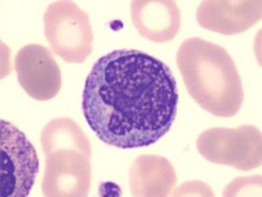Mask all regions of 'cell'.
<instances>
[{
  "instance_id": "6da1fadb",
  "label": "cell",
  "mask_w": 262,
  "mask_h": 197,
  "mask_svg": "<svg viewBox=\"0 0 262 197\" xmlns=\"http://www.w3.org/2000/svg\"><path fill=\"white\" fill-rule=\"evenodd\" d=\"M81 109L104 144L139 149L156 144L177 116L179 91L172 70L138 49L98 58L84 84Z\"/></svg>"
},
{
  "instance_id": "7a4b0ae2",
  "label": "cell",
  "mask_w": 262,
  "mask_h": 197,
  "mask_svg": "<svg viewBox=\"0 0 262 197\" xmlns=\"http://www.w3.org/2000/svg\"><path fill=\"white\" fill-rule=\"evenodd\" d=\"M180 70L189 95L206 112L233 117L244 102L240 74L232 57L221 45L191 37L177 51Z\"/></svg>"
},
{
  "instance_id": "3957f363",
  "label": "cell",
  "mask_w": 262,
  "mask_h": 197,
  "mask_svg": "<svg viewBox=\"0 0 262 197\" xmlns=\"http://www.w3.org/2000/svg\"><path fill=\"white\" fill-rule=\"evenodd\" d=\"M45 36L51 50L67 63H83L93 50L90 16L71 0H58L43 15Z\"/></svg>"
},
{
  "instance_id": "277c9868",
  "label": "cell",
  "mask_w": 262,
  "mask_h": 197,
  "mask_svg": "<svg viewBox=\"0 0 262 197\" xmlns=\"http://www.w3.org/2000/svg\"><path fill=\"white\" fill-rule=\"evenodd\" d=\"M39 172L37 151L13 124L0 121V196L28 197Z\"/></svg>"
},
{
  "instance_id": "5b68a950",
  "label": "cell",
  "mask_w": 262,
  "mask_h": 197,
  "mask_svg": "<svg viewBox=\"0 0 262 197\" xmlns=\"http://www.w3.org/2000/svg\"><path fill=\"white\" fill-rule=\"evenodd\" d=\"M196 150L214 164L238 171L256 170L262 162L261 130L253 125L209 129L196 140Z\"/></svg>"
},
{
  "instance_id": "8992f818",
  "label": "cell",
  "mask_w": 262,
  "mask_h": 197,
  "mask_svg": "<svg viewBox=\"0 0 262 197\" xmlns=\"http://www.w3.org/2000/svg\"><path fill=\"white\" fill-rule=\"evenodd\" d=\"M42 193L46 197H84L91 188V158L76 150H57L45 156Z\"/></svg>"
},
{
  "instance_id": "52a82bcc",
  "label": "cell",
  "mask_w": 262,
  "mask_h": 197,
  "mask_svg": "<svg viewBox=\"0 0 262 197\" xmlns=\"http://www.w3.org/2000/svg\"><path fill=\"white\" fill-rule=\"evenodd\" d=\"M15 70L21 88L37 102H48L59 93L62 72L45 46H23L15 57Z\"/></svg>"
},
{
  "instance_id": "ba28073f",
  "label": "cell",
  "mask_w": 262,
  "mask_h": 197,
  "mask_svg": "<svg viewBox=\"0 0 262 197\" xmlns=\"http://www.w3.org/2000/svg\"><path fill=\"white\" fill-rule=\"evenodd\" d=\"M261 17V0H205L196 9V23L203 29L224 36L245 32Z\"/></svg>"
},
{
  "instance_id": "9c48e42d",
  "label": "cell",
  "mask_w": 262,
  "mask_h": 197,
  "mask_svg": "<svg viewBox=\"0 0 262 197\" xmlns=\"http://www.w3.org/2000/svg\"><path fill=\"white\" fill-rule=\"evenodd\" d=\"M131 20L139 34L152 42L172 41L181 27V12L174 0H133Z\"/></svg>"
},
{
  "instance_id": "30bf717a",
  "label": "cell",
  "mask_w": 262,
  "mask_h": 197,
  "mask_svg": "<svg viewBox=\"0 0 262 197\" xmlns=\"http://www.w3.org/2000/svg\"><path fill=\"white\" fill-rule=\"evenodd\" d=\"M131 194L135 197L169 196L177 183L176 171L167 158L160 155H140L131 164Z\"/></svg>"
},
{
  "instance_id": "8fae6325",
  "label": "cell",
  "mask_w": 262,
  "mask_h": 197,
  "mask_svg": "<svg viewBox=\"0 0 262 197\" xmlns=\"http://www.w3.org/2000/svg\"><path fill=\"white\" fill-rule=\"evenodd\" d=\"M41 147L43 156L57 150H76L84 155H92L90 140L71 119H55L43 128L41 133Z\"/></svg>"
},
{
  "instance_id": "7c38bea8",
  "label": "cell",
  "mask_w": 262,
  "mask_h": 197,
  "mask_svg": "<svg viewBox=\"0 0 262 197\" xmlns=\"http://www.w3.org/2000/svg\"><path fill=\"white\" fill-rule=\"evenodd\" d=\"M256 188H261V176L253 178H240V179L233 180L231 184L224 189L223 196H242L244 192H250L256 196Z\"/></svg>"
},
{
  "instance_id": "4fadbf2b",
  "label": "cell",
  "mask_w": 262,
  "mask_h": 197,
  "mask_svg": "<svg viewBox=\"0 0 262 197\" xmlns=\"http://www.w3.org/2000/svg\"><path fill=\"white\" fill-rule=\"evenodd\" d=\"M172 196H214L211 188L202 182H188L180 185Z\"/></svg>"
},
{
  "instance_id": "5bb4252c",
  "label": "cell",
  "mask_w": 262,
  "mask_h": 197,
  "mask_svg": "<svg viewBox=\"0 0 262 197\" xmlns=\"http://www.w3.org/2000/svg\"><path fill=\"white\" fill-rule=\"evenodd\" d=\"M98 194L102 197H119L122 196V191L116 183L104 182L98 188Z\"/></svg>"
}]
</instances>
